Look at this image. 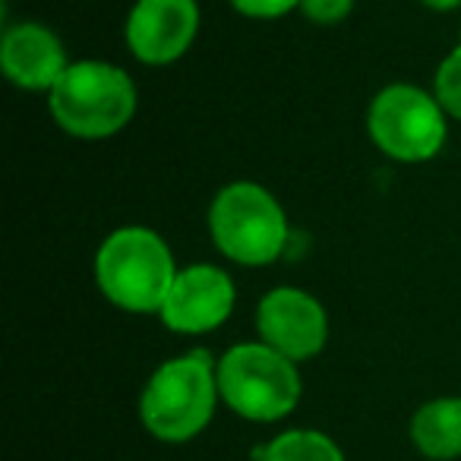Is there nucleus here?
<instances>
[{"label": "nucleus", "mask_w": 461, "mask_h": 461, "mask_svg": "<svg viewBox=\"0 0 461 461\" xmlns=\"http://www.w3.org/2000/svg\"><path fill=\"white\" fill-rule=\"evenodd\" d=\"M92 272H95L98 291L117 310L136 316H158L180 269L158 230L146 224H123L102 240Z\"/></svg>", "instance_id": "nucleus-1"}, {"label": "nucleus", "mask_w": 461, "mask_h": 461, "mask_svg": "<svg viewBox=\"0 0 461 461\" xmlns=\"http://www.w3.org/2000/svg\"><path fill=\"white\" fill-rule=\"evenodd\" d=\"M221 402L218 360L209 351H186L155 366L140 395V420L158 442H190L215 417Z\"/></svg>", "instance_id": "nucleus-2"}, {"label": "nucleus", "mask_w": 461, "mask_h": 461, "mask_svg": "<svg viewBox=\"0 0 461 461\" xmlns=\"http://www.w3.org/2000/svg\"><path fill=\"white\" fill-rule=\"evenodd\" d=\"M136 83L123 67L108 60H77L48 92L54 123L73 140H111L136 114Z\"/></svg>", "instance_id": "nucleus-3"}, {"label": "nucleus", "mask_w": 461, "mask_h": 461, "mask_svg": "<svg viewBox=\"0 0 461 461\" xmlns=\"http://www.w3.org/2000/svg\"><path fill=\"white\" fill-rule=\"evenodd\" d=\"M212 244L230 263L263 269L278 263L291 238L282 203L253 180L221 186L209 205Z\"/></svg>", "instance_id": "nucleus-4"}, {"label": "nucleus", "mask_w": 461, "mask_h": 461, "mask_svg": "<svg viewBox=\"0 0 461 461\" xmlns=\"http://www.w3.org/2000/svg\"><path fill=\"white\" fill-rule=\"evenodd\" d=\"M218 392L244 420L276 423L301 404L303 383L297 364L282 351L266 341H240L218 357Z\"/></svg>", "instance_id": "nucleus-5"}, {"label": "nucleus", "mask_w": 461, "mask_h": 461, "mask_svg": "<svg viewBox=\"0 0 461 461\" xmlns=\"http://www.w3.org/2000/svg\"><path fill=\"white\" fill-rule=\"evenodd\" d=\"M366 133L385 158L423 165L446 146L448 114L436 92L414 83H392L373 95L366 111Z\"/></svg>", "instance_id": "nucleus-6"}, {"label": "nucleus", "mask_w": 461, "mask_h": 461, "mask_svg": "<svg viewBox=\"0 0 461 461\" xmlns=\"http://www.w3.org/2000/svg\"><path fill=\"white\" fill-rule=\"evenodd\" d=\"M238 303L234 278L212 263H193L177 272L165 303H161L158 320L171 332L180 335H203L215 332L228 322Z\"/></svg>", "instance_id": "nucleus-7"}, {"label": "nucleus", "mask_w": 461, "mask_h": 461, "mask_svg": "<svg viewBox=\"0 0 461 461\" xmlns=\"http://www.w3.org/2000/svg\"><path fill=\"white\" fill-rule=\"evenodd\" d=\"M259 341L282 351L294 364L313 360L329 341L326 307L303 288H272L257 307Z\"/></svg>", "instance_id": "nucleus-8"}, {"label": "nucleus", "mask_w": 461, "mask_h": 461, "mask_svg": "<svg viewBox=\"0 0 461 461\" xmlns=\"http://www.w3.org/2000/svg\"><path fill=\"white\" fill-rule=\"evenodd\" d=\"M199 35L196 0H136L127 16L123 39L140 64H177Z\"/></svg>", "instance_id": "nucleus-9"}, {"label": "nucleus", "mask_w": 461, "mask_h": 461, "mask_svg": "<svg viewBox=\"0 0 461 461\" xmlns=\"http://www.w3.org/2000/svg\"><path fill=\"white\" fill-rule=\"evenodd\" d=\"M4 77L23 92H51L67 73V48L58 32L41 23H16L0 41Z\"/></svg>", "instance_id": "nucleus-10"}, {"label": "nucleus", "mask_w": 461, "mask_h": 461, "mask_svg": "<svg viewBox=\"0 0 461 461\" xmlns=\"http://www.w3.org/2000/svg\"><path fill=\"white\" fill-rule=\"evenodd\" d=\"M411 442L429 461L461 458V398L442 395L423 402L411 417Z\"/></svg>", "instance_id": "nucleus-11"}, {"label": "nucleus", "mask_w": 461, "mask_h": 461, "mask_svg": "<svg viewBox=\"0 0 461 461\" xmlns=\"http://www.w3.org/2000/svg\"><path fill=\"white\" fill-rule=\"evenodd\" d=\"M257 461H345V452L332 436L310 427H297L285 429L263 448H257Z\"/></svg>", "instance_id": "nucleus-12"}, {"label": "nucleus", "mask_w": 461, "mask_h": 461, "mask_svg": "<svg viewBox=\"0 0 461 461\" xmlns=\"http://www.w3.org/2000/svg\"><path fill=\"white\" fill-rule=\"evenodd\" d=\"M433 92L442 108H446V114L461 121V41L442 58L433 79Z\"/></svg>", "instance_id": "nucleus-13"}, {"label": "nucleus", "mask_w": 461, "mask_h": 461, "mask_svg": "<svg viewBox=\"0 0 461 461\" xmlns=\"http://www.w3.org/2000/svg\"><path fill=\"white\" fill-rule=\"evenodd\" d=\"M297 10L316 26H339L351 16L354 0H301Z\"/></svg>", "instance_id": "nucleus-14"}, {"label": "nucleus", "mask_w": 461, "mask_h": 461, "mask_svg": "<svg viewBox=\"0 0 461 461\" xmlns=\"http://www.w3.org/2000/svg\"><path fill=\"white\" fill-rule=\"evenodd\" d=\"M230 7L250 20H282L301 7V0H230Z\"/></svg>", "instance_id": "nucleus-15"}, {"label": "nucleus", "mask_w": 461, "mask_h": 461, "mask_svg": "<svg viewBox=\"0 0 461 461\" xmlns=\"http://www.w3.org/2000/svg\"><path fill=\"white\" fill-rule=\"evenodd\" d=\"M427 10H436V14H452V10H461V0H420Z\"/></svg>", "instance_id": "nucleus-16"}]
</instances>
